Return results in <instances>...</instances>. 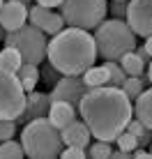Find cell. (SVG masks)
<instances>
[{
  "label": "cell",
  "instance_id": "obj_1",
  "mask_svg": "<svg viewBox=\"0 0 152 159\" xmlns=\"http://www.w3.org/2000/svg\"><path fill=\"white\" fill-rule=\"evenodd\" d=\"M78 113L90 127L92 139L113 143L134 118V102L122 92V88L106 83L85 92L78 102Z\"/></svg>",
  "mask_w": 152,
  "mask_h": 159
},
{
  "label": "cell",
  "instance_id": "obj_2",
  "mask_svg": "<svg viewBox=\"0 0 152 159\" xmlns=\"http://www.w3.org/2000/svg\"><path fill=\"white\" fill-rule=\"evenodd\" d=\"M97 58L99 56L90 30L74 28V25H67L60 32L51 35L46 46V60L65 76L83 74L88 67L95 65Z\"/></svg>",
  "mask_w": 152,
  "mask_h": 159
},
{
  "label": "cell",
  "instance_id": "obj_3",
  "mask_svg": "<svg viewBox=\"0 0 152 159\" xmlns=\"http://www.w3.org/2000/svg\"><path fill=\"white\" fill-rule=\"evenodd\" d=\"M21 148H23V155L30 159H56L65 150V141L60 136V129L46 116H42L23 125Z\"/></svg>",
  "mask_w": 152,
  "mask_h": 159
},
{
  "label": "cell",
  "instance_id": "obj_4",
  "mask_svg": "<svg viewBox=\"0 0 152 159\" xmlns=\"http://www.w3.org/2000/svg\"><path fill=\"white\" fill-rule=\"evenodd\" d=\"M97 56L104 60H120L124 53L136 48V35L124 19H104L95 28Z\"/></svg>",
  "mask_w": 152,
  "mask_h": 159
},
{
  "label": "cell",
  "instance_id": "obj_5",
  "mask_svg": "<svg viewBox=\"0 0 152 159\" xmlns=\"http://www.w3.org/2000/svg\"><path fill=\"white\" fill-rule=\"evenodd\" d=\"M5 46L19 48L23 62L42 65L46 60V46H48V35L35 28L32 23H23L19 30H12L5 35Z\"/></svg>",
  "mask_w": 152,
  "mask_h": 159
},
{
  "label": "cell",
  "instance_id": "obj_6",
  "mask_svg": "<svg viewBox=\"0 0 152 159\" xmlns=\"http://www.w3.org/2000/svg\"><path fill=\"white\" fill-rule=\"evenodd\" d=\"M60 14L65 25L95 30L108 14V0H62Z\"/></svg>",
  "mask_w": 152,
  "mask_h": 159
},
{
  "label": "cell",
  "instance_id": "obj_7",
  "mask_svg": "<svg viewBox=\"0 0 152 159\" xmlns=\"http://www.w3.org/2000/svg\"><path fill=\"white\" fill-rule=\"evenodd\" d=\"M25 106V90L19 76L0 67V120H16Z\"/></svg>",
  "mask_w": 152,
  "mask_h": 159
},
{
  "label": "cell",
  "instance_id": "obj_8",
  "mask_svg": "<svg viewBox=\"0 0 152 159\" xmlns=\"http://www.w3.org/2000/svg\"><path fill=\"white\" fill-rule=\"evenodd\" d=\"M124 21L129 23L136 37L152 35V0H127Z\"/></svg>",
  "mask_w": 152,
  "mask_h": 159
},
{
  "label": "cell",
  "instance_id": "obj_9",
  "mask_svg": "<svg viewBox=\"0 0 152 159\" xmlns=\"http://www.w3.org/2000/svg\"><path fill=\"white\" fill-rule=\"evenodd\" d=\"M90 88L85 85L83 76L81 74H74V76H60V79L53 83V92H48V97H51V102L56 99H62V102H69L74 104L76 108H78V102L83 99V95L88 92Z\"/></svg>",
  "mask_w": 152,
  "mask_h": 159
},
{
  "label": "cell",
  "instance_id": "obj_10",
  "mask_svg": "<svg viewBox=\"0 0 152 159\" xmlns=\"http://www.w3.org/2000/svg\"><path fill=\"white\" fill-rule=\"evenodd\" d=\"M28 23H32L35 28H39L42 32H46L48 37L65 28L62 14L56 12V9H51V7H44V5H30L28 7Z\"/></svg>",
  "mask_w": 152,
  "mask_h": 159
},
{
  "label": "cell",
  "instance_id": "obj_11",
  "mask_svg": "<svg viewBox=\"0 0 152 159\" xmlns=\"http://www.w3.org/2000/svg\"><path fill=\"white\" fill-rule=\"evenodd\" d=\"M48 106H51V97L48 92H25V106H23V113L16 118L19 125H25L35 118H42V116H48Z\"/></svg>",
  "mask_w": 152,
  "mask_h": 159
},
{
  "label": "cell",
  "instance_id": "obj_12",
  "mask_svg": "<svg viewBox=\"0 0 152 159\" xmlns=\"http://www.w3.org/2000/svg\"><path fill=\"white\" fill-rule=\"evenodd\" d=\"M23 23H28V7L19 0H5L0 7V25L7 32L19 30Z\"/></svg>",
  "mask_w": 152,
  "mask_h": 159
},
{
  "label": "cell",
  "instance_id": "obj_13",
  "mask_svg": "<svg viewBox=\"0 0 152 159\" xmlns=\"http://www.w3.org/2000/svg\"><path fill=\"white\" fill-rule=\"evenodd\" d=\"M60 136H62L65 145H78V148H88L92 141L90 127L83 120H72L69 125H65L60 129Z\"/></svg>",
  "mask_w": 152,
  "mask_h": 159
},
{
  "label": "cell",
  "instance_id": "obj_14",
  "mask_svg": "<svg viewBox=\"0 0 152 159\" xmlns=\"http://www.w3.org/2000/svg\"><path fill=\"white\" fill-rule=\"evenodd\" d=\"M76 113H78V108H76L74 104L56 99V102H51V106H48V116L46 118L51 120L58 129H62L65 125H69L72 120H76Z\"/></svg>",
  "mask_w": 152,
  "mask_h": 159
},
{
  "label": "cell",
  "instance_id": "obj_15",
  "mask_svg": "<svg viewBox=\"0 0 152 159\" xmlns=\"http://www.w3.org/2000/svg\"><path fill=\"white\" fill-rule=\"evenodd\" d=\"M134 118L141 120L148 129H152V85L134 99Z\"/></svg>",
  "mask_w": 152,
  "mask_h": 159
},
{
  "label": "cell",
  "instance_id": "obj_16",
  "mask_svg": "<svg viewBox=\"0 0 152 159\" xmlns=\"http://www.w3.org/2000/svg\"><path fill=\"white\" fill-rule=\"evenodd\" d=\"M16 76H19V83H21V88H23L25 92L35 90V88H37V81H39V65L23 62V65L19 67V72H16Z\"/></svg>",
  "mask_w": 152,
  "mask_h": 159
},
{
  "label": "cell",
  "instance_id": "obj_17",
  "mask_svg": "<svg viewBox=\"0 0 152 159\" xmlns=\"http://www.w3.org/2000/svg\"><path fill=\"white\" fill-rule=\"evenodd\" d=\"M118 62H120V67L124 69V74H127V76H143L145 74V60L141 58L136 51L124 53Z\"/></svg>",
  "mask_w": 152,
  "mask_h": 159
},
{
  "label": "cell",
  "instance_id": "obj_18",
  "mask_svg": "<svg viewBox=\"0 0 152 159\" xmlns=\"http://www.w3.org/2000/svg\"><path fill=\"white\" fill-rule=\"evenodd\" d=\"M21 65H23V58H21L19 48H14V46H5L2 51H0V67H2V69H7V72L16 74Z\"/></svg>",
  "mask_w": 152,
  "mask_h": 159
},
{
  "label": "cell",
  "instance_id": "obj_19",
  "mask_svg": "<svg viewBox=\"0 0 152 159\" xmlns=\"http://www.w3.org/2000/svg\"><path fill=\"white\" fill-rule=\"evenodd\" d=\"M83 81H85V85L88 88H99V85H106L108 83V72H106V67L104 65H92V67H88L83 74Z\"/></svg>",
  "mask_w": 152,
  "mask_h": 159
},
{
  "label": "cell",
  "instance_id": "obj_20",
  "mask_svg": "<svg viewBox=\"0 0 152 159\" xmlns=\"http://www.w3.org/2000/svg\"><path fill=\"white\" fill-rule=\"evenodd\" d=\"M145 83H148V74H143V76H127V79L122 81V92L129 97V99H136V97L141 95V92L145 90Z\"/></svg>",
  "mask_w": 152,
  "mask_h": 159
},
{
  "label": "cell",
  "instance_id": "obj_21",
  "mask_svg": "<svg viewBox=\"0 0 152 159\" xmlns=\"http://www.w3.org/2000/svg\"><path fill=\"white\" fill-rule=\"evenodd\" d=\"M104 67L108 72V85H122V81L127 79V74H124V69L120 67V62L118 60H104Z\"/></svg>",
  "mask_w": 152,
  "mask_h": 159
},
{
  "label": "cell",
  "instance_id": "obj_22",
  "mask_svg": "<svg viewBox=\"0 0 152 159\" xmlns=\"http://www.w3.org/2000/svg\"><path fill=\"white\" fill-rule=\"evenodd\" d=\"M111 152H113V148H111L108 141L95 139L92 145H88V157L90 159H111Z\"/></svg>",
  "mask_w": 152,
  "mask_h": 159
},
{
  "label": "cell",
  "instance_id": "obj_23",
  "mask_svg": "<svg viewBox=\"0 0 152 159\" xmlns=\"http://www.w3.org/2000/svg\"><path fill=\"white\" fill-rule=\"evenodd\" d=\"M21 157H23L21 143H16L14 139L0 141V159H21Z\"/></svg>",
  "mask_w": 152,
  "mask_h": 159
},
{
  "label": "cell",
  "instance_id": "obj_24",
  "mask_svg": "<svg viewBox=\"0 0 152 159\" xmlns=\"http://www.w3.org/2000/svg\"><path fill=\"white\" fill-rule=\"evenodd\" d=\"M113 143H118V148H120V150H124V152H129V155H132V152L138 148V139L132 134V131H127V129H124L122 134L118 136L115 141H113Z\"/></svg>",
  "mask_w": 152,
  "mask_h": 159
},
{
  "label": "cell",
  "instance_id": "obj_25",
  "mask_svg": "<svg viewBox=\"0 0 152 159\" xmlns=\"http://www.w3.org/2000/svg\"><path fill=\"white\" fill-rule=\"evenodd\" d=\"M16 129H19V122H16V120H0V141L14 139Z\"/></svg>",
  "mask_w": 152,
  "mask_h": 159
},
{
  "label": "cell",
  "instance_id": "obj_26",
  "mask_svg": "<svg viewBox=\"0 0 152 159\" xmlns=\"http://www.w3.org/2000/svg\"><path fill=\"white\" fill-rule=\"evenodd\" d=\"M60 157L62 159H85L88 157V150H85V148H78V145H65Z\"/></svg>",
  "mask_w": 152,
  "mask_h": 159
},
{
  "label": "cell",
  "instance_id": "obj_27",
  "mask_svg": "<svg viewBox=\"0 0 152 159\" xmlns=\"http://www.w3.org/2000/svg\"><path fill=\"white\" fill-rule=\"evenodd\" d=\"M60 76H62V74L58 72V69L53 67L51 62H48V65H46L44 69H39V79L44 81V83H48V85H53V83H56L58 79H60Z\"/></svg>",
  "mask_w": 152,
  "mask_h": 159
},
{
  "label": "cell",
  "instance_id": "obj_28",
  "mask_svg": "<svg viewBox=\"0 0 152 159\" xmlns=\"http://www.w3.org/2000/svg\"><path fill=\"white\" fill-rule=\"evenodd\" d=\"M108 12L113 19H124L127 16V0H111L108 2Z\"/></svg>",
  "mask_w": 152,
  "mask_h": 159
},
{
  "label": "cell",
  "instance_id": "obj_29",
  "mask_svg": "<svg viewBox=\"0 0 152 159\" xmlns=\"http://www.w3.org/2000/svg\"><path fill=\"white\" fill-rule=\"evenodd\" d=\"M37 5H44V7H51V9H58L62 5V0H35Z\"/></svg>",
  "mask_w": 152,
  "mask_h": 159
},
{
  "label": "cell",
  "instance_id": "obj_30",
  "mask_svg": "<svg viewBox=\"0 0 152 159\" xmlns=\"http://www.w3.org/2000/svg\"><path fill=\"white\" fill-rule=\"evenodd\" d=\"M129 157H134V159H148V157H152V155H150L148 150H138V148H136V150H134Z\"/></svg>",
  "mask_w": 152,
  "mask_h": 159
},
{
  "label": "cell",
  "instance_id": "obj_31",
  "mask_svg": "<svg viewBox=\"0 0 152 159\" xmlns=\"http://www.w3.org/2000/svg\"><path fill=\"white\" fill-rule=\"evenodd\" d=\"M124 157H129V152H124V150H120V148H118V150H113V152H111V159H124Z\"/></svg>",
  "mask_w": 152,
  "mask_h": 159
},
{
  "label": "cell",
  "instance_id": "obj_32",
  "mask_svg": "<svg viewBox=\"0 0 152 159\" xmlns=\"http://www.w3.org/2000/svg\"><path fill=\"white\" fill-rule=\"evenodd\" d=\"M134 51H136L138 56H141V58L145 60V65H148V60H150V56H148V51H145V46H136V48H134Z\"/></svg>",
  "mask_w": 152,
  "mask_h": 159
},
{
  "label": "cell",
  "instance_id": "obj_33",
  "mask_svg": "<svg viewBox=\"0 0 152 159\" xmlns=\"http://www.w3.org/2000/svg\"><path fill=\"white\" fill-rule=\"evenodd\" d=\"M143 46H145V51H148V56L152 58V35L145 37V44H143Z\"/></svg>",
  "mask_w": 152,
  "mask_h": 159
},
{
  "label": "cell",
  "instance_id": "obj_34",
  "mask_svg": "<svg viewBox=\"0 0 152 159\" xmlns=\"http://www.w3.org/2000/svg\"><path fill=\"white\" fill-rule=\"evenodd\" d=\"M148 83L152 85V58H150V67H148Z\"/></svg>",
  "mask_w": 152,
  "mask_h": 159
},
{
  "label": "cell",
  "instance_id": "obj_35",
  "mask_svg": "<svg viewBox=\"0 0 152 159\" xmlns=\"http://www.w3.org/2000/svg\"><path fill=\"white\" fill-rule=\"evenodd\" d=\"M19 2H23L25 7H30V2H32V0H19Z\"/></svg>",
  "mask_w": 152,
  "mask_h": 159
},
{
  "label": "cell",
  "instance_id": "obj_36",
  "mask_svg": "<svg viewBox=\"0 0 152 159\" xmlns=\"http://www.w3.org/2000/svg\"><path fill=\"white\" fill-rule=\"evenodd\" d=\"M2 2H5V0H0V7H2Z\"/></svg>",
  "mask_w": 152,
  "mask_h": 159
},
{
  "label": "cell",
  "instance_id": "obj_37",
  "mask_svg": "<svg viewBox=\"0 0 152 159\" xmlns=\"http://www.w3.org/2000/svg\"><path fill=\"white\" fill-rule=\"evenodd\" d=\"M150 155H152V150H150Z\"/></svg>",
  "mask_w": 152,
  "mask_h": 159
}]
</instances>
